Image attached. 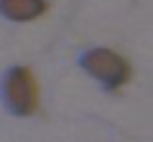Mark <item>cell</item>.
<instances>
[{"instance_id":"1","label":"cell","mask_w":153,"mask_h":142,"mask_svg":"<svg viewBox=\"0 0 153 142\" xmlns=\"http://www.w3.org/2000/svg\"><path fill=\"white\" fill-rule=\"evenodd\" d=\"M2 100L16 115H31L38 107L36 78L27 67H13L2 80Z\"/></svg>"},{"instance_id":"2","label":"cell","mask_w":153,"mask_h":142,"mask_svg":"<svg viewBox=\"0 0 153 142\" xmlns=\"http://www.w3.org/2000/svg\"><path fill=\"white\" fill-rule=\"evenodd\" d=\"M80 65L87 73H91L93 78H98L104 87L115 89L120 85H124L129 80V65L124 58H120L118 54H113L111 49H91L84 51L80 58Z\"/></svg>"},{"instance_id":"3","label":"cell","mask_w":153,"mask_h":142,"mask_svg":"<svg viewBox=\"0 0 153 142\" xmlns=\"http://www.w3.org/2000/svg\"><path fill=\"white\" fill-rule=\"evenodd\" d=\"M47 11L45 0H0V16L16 22L36 20Z\"/></svg>"}]
</instances>
